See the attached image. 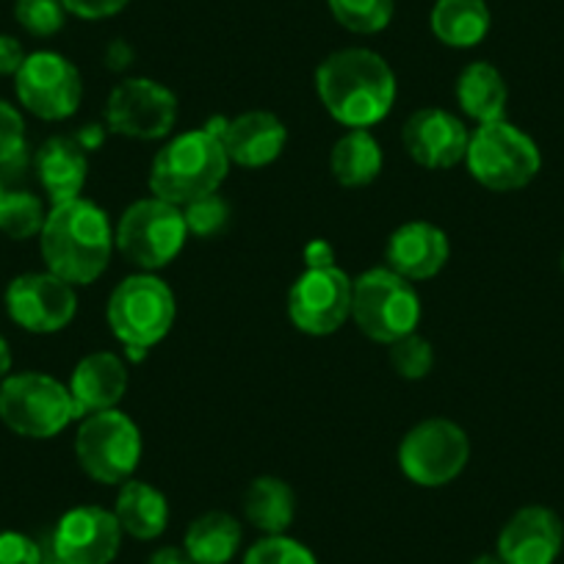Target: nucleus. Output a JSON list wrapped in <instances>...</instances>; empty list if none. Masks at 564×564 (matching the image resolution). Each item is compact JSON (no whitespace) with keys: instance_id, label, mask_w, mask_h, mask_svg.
Returning a JSON list of instances; mask_svg holds the SVG:
<instances>
[{"instance_id":"f257e3e1","label":"nucleus","mask_w":564,"mask_h":564,"mask_svg":"<svg viewBox=\"0 0 564 564\" xmlns=\"http://www.w3.org/2000/svg\"><path fill=\"white\" fill-rule=\"evenodd\" d=\"M316 91L335 122L349 130H368L393 108L395 75L379 53L346 47L318 64Z\"/></svg>"},{"instance_id":"f03ea898","label":"nucleus","mask_w":564,"mask_h":564,"mask_svg":"<svg viewBox=\"0 0 564 564\" xmlns=\"http://www.w3.org/2000/svg\"><path fill=\"white\" fill-rule=\"evenodd\" d=\"M40 243L47 271L69 285H91L108 269L113 230L106 210L78 197L53 205L40 232Z\"/></svg>"},{"instance_id":"7ed1b4c3","label":"nucleus","mask_w":564,"mask_h":564,"mask_svg":"<svg viewBox=\"0 0 564 564\" xmlns=\"http://www.w3.org/2000/svg\"><path fill=\"white\" fill-rule=\"evenodd\" d=\"M230 159L219 135L208 130H188L159 150L150 166V192L164 203L183 205L219 192Z\"/></svg>"},{"instance_id":"20e7f679","label":"nucleus","mask_w":564,"mask_h":564,"mask_svg":"<svg viewBox=\"0 0 564 564\" xmlns=\"http://www.w3.org/2000/svg\"><path fill=\"white\" fill-rule=\"evenodd\" d=\"M175 294L153 271L133 274L113 289L108 300V327L124 349L141 360L175 324Z\"/></svg>"},{"instance_id":"39448f33","label":"nucleus","mask_w":564,"mask_h":564,"mask_svg":"<svg viewBox=\"0 0 564 564\" xmlns=\"http://www.w3.org/2000/svg\"><path fill=\"white\" fill-rule=\"evenodd\" d=\"M470 175L490 192H518L540 175L542 155L536 141L507 119L479 124L470 133L468 155Z\"/></svg>"},{"instance_id":"423d86ee","label":"nucleus","mask_w":564,"mask_h":564,"mask_svg":"<svg viewBox=\"0 0 564 564\" xmlns=\"http://www.w3.org/2000/svg\"><path fill=\"white\" fill-rule=\"evenodd\" d=\"M351 318L366 338L390 346L415 333L421 322V300L412 282L390 269L362 271L351 291Z\"/></svg>"},{"instance_id":"0eeeda50","label":"nucleus","mask_w":564,"mask_h":564,"mask_svg":"<svg viewBox=\"0 0 564 564\" xmlns=\"http://www.w3.org/2000/svg\"><path fill=\"white\" fill-rule=\"evenodd\" d=\"M78 417L69 388L47 373H14L0 384V421L34 441H47Z\"/></svg>"},{"instance_id":"6e6552de","label":"nucleus","mask_w":564,"mask_h":564,"mask_svg":"<svg viewBox=\"0 0 564 564\" xmlns=\"http://www.w3.org/2000/svg\"><path fill=\"white\" fill-rule=\"evenodd\" d=\"M186 238L188 227L183 210L159 197L139 199L130 205L113 232V243L119 252L141 271L170 265L181 254Z\"/></svg>"},{"instance_id":"1a4fd4ad","label":"nucleus","mask_w":564,"mask_h":564,"mask_svg":"<svg viewBox=\"0 0 564 564\" xmlns=\"http://www.w3.org/2000/svg\"><path fill=\"white\" fill-rule=\"evenodd\" d=\"M75 457L89 479L100 485H124L141 459L139 426L119 410L86 415L75 435Z\"/></svg>"},{"instance_id":"9d476101","label":"nucleus","mask_w":564,"mask_h":564,"mask_svg":"<svg viewBox=\"0 0 564 564\" xmlns=\"http://www.w3.org/2000/svg\"><path fill=\"white\" fill-rule=\"evenodd\" d=\"M470 459V443L459 423L426 417L415 423L399 446L401 474L417 487H446Z\"/></svg>"},{"instance_id":"9b49d317","label":"nucleus","mask_w":564,"mask_h":564,"mask_svg":"<svg viewBox=\"0 0 564 564\" xmlns=\"http://www.w3.org/2000/svg\"><path fill=\"white\" fill-rule=\"evenodd\" d=\"M106 122L111 133L128 139H164L177 122V97L159 80L124 78L108 95Z\"/></svg>"},{"instance_id":"f8f14e48","label":"nucleus","mask_w":564,"mask_h":564,"mask_svg":"<svg viewBox=\"0 0 564 564\" xmlns=\"http://www.w3.org/2000/svg\"><path fill=\"white\" fill-rule=\"evenodd\" d=\"M351 291H355V280H349L338 265L307 269L291 285V322L300 333L316 335V338L338 333L351 316Z\"/></svg>"},{"instance_id":"ddd939ff","label":"nucleus","mask_w":564,"mask_h":564,"mask_svg":"<svg viewBox=\"0 0 564 564\" xmlns=\"http://www.w3.org/2000/svg\"><path fill=\"white\" fill-rule=\"evenodd\" d=\"M18 78V97L34 117L58 122L78 111L84 84L73 62L51 51L25 56Z\"/></svg>"},{"instance_id":"4468645a","label":"nucleus","mask_w":564,"mask_h":564,"mask_svg":"<svg viewBox=\"0 0 564 564\" xmlns=\"http://www.w3.org/2000/svg\"><path fill=\"white\" fill-rule=\"evenodd\" d=\"M75 289L53 271L18 276L7 291V311L12 322L36 335H51L67 327L75 318Z\"/></svg>"},{"instance_id":"2eb2a0df","label":"nucleus","mask_w":564,"mask_h":564,"mask_svg":"<svg viewBox=\"0 0 564 564\" xmlns=\"http://www.w3.org/2000/svg\"><path fill=\"white\" fill-rule=\"evenodd\" d=\"M122 529L102 507H75L53 531V558L62 564H111L122 547Z\"/></svg>"},{"instance_id":"dca6fc26","label":"nucleus","mask_w":564,"mask_h":564,"mask_svg":"<svg viewBox=\"0 0 564 564\" xmlns=\"http://www.w3.org/2000/svg\"><path fill=\"white\" fill-rule=\"evenodd\" d=\"M404 150L423 170H452L465 161L470 133L459 117L446 108H421L401 130Z\"/></svg>"},{"instance_id":"f3484780","label":"nucleus","mask_w":564,"mask_h":564,"mask_svg":"<svg viewBox=\"0 0 564 564\" xmlns=\"http://www.w3.org/2000/svg\"><path fill=\"white\" fill-rule=\"evenodd\" d=\"M564 545V525L547 507H523L498 534L496 553L503 564H556Z\"/></svg>"},{"instance_id":"a211bd4d","label":"nucleus","mask_w":564,"mask_h":564,"mask_svg":"<svg viewBox=\"0 0 564 564\" xmlns=\"http://www.w3.org/2000/svg\"><path fill=\"white\" fill-rule=\"evenodd\" d=\"M448 254H452V247H448L446 232L432 221H406L399 230H393L384 247L388 269L410 282L432 280L441 274L443 265L448 263Z\"/></svg>"},{"instance_id":"6ab92c4d","label":"nucleus","mask_w":564,"mask_h":564,"mask_svg":"<svg viewBox=\"0 0 564 564\" xmlns=\"http://www.w3.org/2000/svg\"><path fill=\"white\" fill-rule=\"evenodd\" d=\"M285 141H289V130L269 111L241 113V117L230 119L221 133V144H225L230 164L247 166V170H260L280 159Z\"/></svg>"},{"instance_id":"aec40b11","label":"nucleus","mask_w":564,"mask_h":564,"mask_svg":"<svg viewBox=\"0 0 564 564\" xmlns=\"http://www.w3.org/2000/svg\"><path fill=\"white\" fill-rule=\"evenodd\" d=\"M124 390H128V366L122 362V357L111 355V351L86 355L75 366L73 379H69V393H73L78 417L117 410Z\"/></svg>"},{"instance_id":"412c9836","label":"nucleus","mask_w":564,"mask_h":564,"mask_svg":"<svg viewBox=\"0 0 564 564\" xmlns=\"http://www.w3.org/2000/svg\"><path fill=\"white\" fill-rule=\"evenodd\" d=\"M86 172H89L86 150L73 135H53L36 153V175L53 205L78 199L86 183Z\"/></svg>"},{"instance_id":"4be33fe9","label":"nucleus","mask_w":564,"mask_h":564,"mask_svg":"<svg viewBox=\"0 0 564 564\" xmlns=\"http://www.w3.org/2000/svg\"><path fill=\"white\" fill-rule=\"evenodd\" d=\"M113 518H117L122 534L150 542L164 534L170 525V501L148 481L128 479L124 485H119Z\"/></svg>"},{"instance_id":"5701e85b","label":"nucleus","mask_w":564,"mask_h":564,"mask_svg":"<svg viewBox=\"0 0 564 564\" xmlns=\"http://www.w3.org/2000/svg\"><path fill=\"white\" fill-rule=\"evenodd\" d=\"M243 514L249 525L265 536L285 534L296 518V496L289 481L276 476H258L243 490Z\"/></svg>"},{"instance_id":"b1692460","label":"nucleus","mask_w":564,"mask_h":564,"mask_svg":"<svg viewBox=\"0 0 564 564\" xmlns=\"http://www.w3.org/2000/svg\"><path fill=\"white\" fill-rule=\"evenodd\" d=\"M457 102L474 122H498V119H503V113H507V80H503V75L498 73L492 64H468L457 78Z\"/></svg>"},{"instance_id":"393cba45","label":"nucleus","mask_w":564,"mask_h":564,"mask_svg":"<svg viewBox=\"0 0 564 564\" xmlns=\"http://www.w3.org/2000/svg\"><path fill=\"white\" fill-rule=\"evenodd\" d=\"M490 9L485 0H437L430 14V29L443 45L476 47L490 34Z\"/></svg>"},{"instance_id":"a878e982","label":"nucleus","mask_w":564,"mask_h":564,"mask_svg":"<svg viewBox=\"0 0 564 564\" xmlns=\"http://www.w3.org/2000/svg\"><path fill=\"white\" fill-rule=\"evenodd\" d=\"M241 525L227 512H205L192 520L183 536V551L194 564H230L241 547Z\"/></svg>"},{"instance_id":"bb28decb","label":"nucleus","mask_w":564,"mask_h":564,"mask_svg":"<svg viewBox=\"0 0 564 564\" xmlns=\"http://www.w3.org/2000/svg\"><path fill=\"white\" fill-rule=\"evenodd\" d=\"M333 177L346 188H362L382 172V150L368 130H349L329 153Z\"/></svg>"},{"instance_id":"cd10ccee","label":"nucleus","mask_w":564,"mask_h":564,"mask_svg":"<svg viewBox=\"0 0 564 564\" xmlns=\"http://www.w3.org/2000/svg\"><path fill=\"white\" fill-rule=\"evenodd\" d=\"M45 208L42 199L29 192H7L0 199V232H7L14 241H25L42 232L45 227Z\"/></svg>"},{"instance_id":"c85d7f7f","label":"nucleus","mask_w":564,"mask_h":564,"mask_svg":"<svg viewBox=\"0 0 564 564\" xmlns=\"http://www.w3.org/2000/svg\"><path fill=\"white\" fill-rule=\"evenodd\" d=\"M333 18L351 34H379L390 25L393 0H329Z\"/></svg>"},{"instance_id":"c756f323","label":"nucleus","mask_w":564,"mask_h":564,"mask_svg":"<svg viewBox=\"0 0 564 564\" xmlns=\"http://www.w3.org/2000/svg\"><path fill=\"white\" fill-rule=\"evenodd\" d=\"M243 564H318V558L305 542L289 534H271L249 547Z\"/></svg>"},{"instance_id":"7c9ffc66","label":"nucleus","mask_w":564,"mask_h":564,"mask_svg":"<svg viewBox=\"0 0 564 564\" xmlns=\"http://www.w3.org/2000/svg\"><path fill=\"white\" fill-rule=\"evenodd\" d=\"M390 366L399 373L401 379H423L435 366V351H432V344L426 338H421L417 333L404 335V338L393 340L390 344Z\"/></svg>"},{"instance_id":"2f4dec72","label":"nucleus","mask_w":564,"mask_h":564,"mask_svg":"<svg viewBox=\"0 0 564 564\" xmlns=\"http://www.w3.org/2000/svg\"><path fill=\"white\" fill-rule=\"evenodd\" d=\"M14 18L29 34L53 36L64 29L67 9H64V0H18Z\"/></svg>"},{"instance_id":"473e14b6","label":"nucleus","mask_w":564,"mask_h":564,"mask_svg":"<svg viewBox=\"0 0 564 564\" xmlns=\"http://www.w3.org/2000/svg\"><path fill=\"white\" fill-rule=\"evenodd\" d=\"M183 216H186L188 236L214 238L230 221V208H227V203L219 194H208V197H199L194 203L183 205Z\"/></svg>"},{"instance_id":"72a5a7b5","label":"nucleus","mask_w":564,"mask_h":564,"mask_svg":"<svg viewBox=\"0 0 564 564\" xmlns=\"http://www.w3.org/2000/svg\"><path fill=\"white\" fill-rule=\"evenodd\" d=\"M25 124L23 117L9 102L0 100V166H9L23 159Z\"/></svg>"},{"instance_id":"f704fd0d","label":"nucleus","mask_w":564,"mask_h":564,"mask_svg":"<svg viewBox=\"0 0 564 564\" xmlns=\"http://www.w3.org/2000/svg\"><path fill=\"white\" fill-rule=\"evenodd\" d=\"M0 564H45L42 551L20 531H0Z\"/></svg>"},{"instance_id":"c9c22d12","label":"nucleus","mask_w":564,"mask_h":564,"mask_svg":"<svg viewBox=\"0 0 564 564\" xmlns=\"http://www.w3.org/2000/svg\"><path fill=\"white\" fill-rule=\"evenodd\" d=\"M130 0H64V9L80 20H102L122 12Z\"/></svg>"},{"instance_id":"e433bc0d","label":"nucleus","mask_w":564,"mask_h":564,"mask_svg":"<svg viewBox=\"0 0 564 564\" xmlns=\"http://www.w3.org/2000/svg\"><path fill=\"white\" fill-rule=\"evenodd\" d=\"M25 62V51L14 36L0 34V75H18Z\"/></svg>"},{"instance_id":"4c0bfd02","label":"nucleus","mask_w":564,"mask_h":564,"mask_svg":"<svg viewBox=\"0 0 564 564\" xmlns=\"http://www.w3.org/2000/svg\"><path fill=\"white\" fill-rule=\"evenodd\" d=\"M305 263L307 269H324V265H335V252L327 241L316 238L305 247Z\"/></svg>"},{"instance_id":"58836bf2","label":"nucleus","mask_w":564,"mask_h":564,"mask_svg":"<svg viewBox=\"0 0 564 564\" xmlns=\"http://www.w3.org/2000/svg\"><path fill=\"white\" fill-rule=\"evenodd\" d=\"M148 564H194V562H192V556H188V553L183 551V545L181 547L164 545V547H159V551H155L153 556L148 558Z\"/></svg>"},{"instance_id":"ea45409f","label":"nucleus","mask_w":564,"mask_h":564,"mask_svg":"<svg viewBox=\"0 0 564 564\" xmlns=\"http://www.w3.org/2000/svg\"><path fill=\"white\" fill-rule=\"evenodd\" d=\"M75 139H78V144L84 150H95L97 144H100V141H102V128H100V124H86V128L80 130V133L75 135Z\"/></svg>"},{"instance_id":"a19ab883","label":"nucleus","mask_w":564,"mask_h":564,"mask_svg":"<svg viewBox=\"0 0 564 564\" xmlns=\"http://www.w3.org/2000/svg\"><path fill=\"white\" fill-rule=\"evenodd\" d=\"M9 368H12V351H9L7 338H3V335H0V379L7 377Z\"/></svg>"},{"instance_id":"79ce46f5","label":"nucleus","mask_w":564,"mask_h":564,"mask_svg":"<svg viewBox=\"0 0 564 564\" xmlns=\"http://www.w3.org/2000/svg\"><path fill=\"white\" fill-rule=\"evenodd\" d=\"M470 564H503V562L498 553H481V556H476Z\"/></svg>"},{"instance_id":"37998d69","label":"nucleus","mask_w":564,"mask_h":564,"mask_svg":"<svg viewBox=\"0 0 564 564\" xmlns=\"http://www.w3.org/2000/svg\"><path fill=\"white\" fill-rule=\"evenodd\" d=\"M3 194H7V192H3V186H0V199H3Z\"/></svg>"},{"instance_id":"c03bdc74","label":"nucleus","mask_w":564,"mask_h":564,"mask_svg":"<svg viewBox=\"0 0 564 564\" xmlns=\"http://www.w3.org/2000/svg\"><path fill=\"white\" fill-rule=\"evenodd\" d=\"M45 564H62V562H56V558H53V562H45Z\"/></svg>"},{"instance_id":"a18cd8bd","label":"nucleus","mask_w":564,"mask_h":564,"mask_svg":"<svg viewBox=\"0 0 564 564\" xmlns=\"http://www.w3.org/2000/svg\"><path fill=\"white\" fill-rule=\"evenodd\" d=\"M562 271H564V254H562Z\"/></svg>"}]
</instances>
